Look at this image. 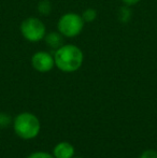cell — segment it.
<instances>
[{
	"mask_svg": "<svg viewBox=\"0 0 157 158\" xmlns=\"http://www.w3.org/2000/svg\"><path fill=\"white\" fill-rule=\"evenodd\" d=\"M31 66L36 71L41 73L50 72L55 66L54 56L48 52L39 51L35 53L31 57Z\"/></svg>",
	"mask_w": 157,
	"mask_h": 158,
	"instance_id": "obj_5",
	"label": "cell"
},
{
	"mask_svg": "<svg viewBox=\"0 0 157 158\" xmlns=\"http://www.w3.org/2000/svg\"><path fill=\"white\" fill-rule=\"evenodd\" d=\"M84 60L82 50L73 44H64L55 51V66L66 73L76 72L81 68Z\"/></svg>",
	"mask_w": 157,
	"mask_h": 158,
	"instance_id": "obj_1",
	"label": "cell"
},
{
	"mask_svg": "<svg viewBox=\"0 0 157 158\" xmlns=\"http://www.w3.org/2000/svg\"><path fill=\"white\" fill-rule=\"evenodd\" d=\"M131 15H132V13H131V11H130V9L128 8V6L119 8L118 17V21L121 22V23L127 24L128 22L131 19Z\"/></svg>",
	"mask_w": 157,
	"mask_h": 158,
	"instance_id": "obj_8",
	"label": "cell"
},
{
	"mask_svg": "<svg viewBox=\"0 0 157 158\" xmlns=\"http://www.w3.org/2000/svg\"><path fill=\"white\" fill-rule=\"evenodd\" d=\"M44 40H45L48 48H53L55 51L64 45V35L59 31L48 32V35H45Z\"/></svg>",
	"mask_w": 157,
	"mask_h": 158,
	"instance_id": "obj_7",
	"label": "cell"
},
{
	"mask_svg": "<svg viewBox=\"0 0 157 158\" xmlns=\"http://www.w3.org/2000/svg\"><path fill=\"white\" fill-rule=\"evenodd\" d=\"M140 158H157V152L155 150H145L140 155Z\"/></svg>",
	"mask_w": 157,
	"mask_h": 158,
	"instance_id": "obj_13",
	"label": "cell"
},
{
	"mask_svg": "<svg viewBox=\"0 0 157 158\" xmlns=\"http://www.w3.org/2000/svg\"><path fill=\"white\" fill-rule=\"evenodd\" d=\"M122 1H123V3L125 4V6H134V4L139 3L140 0H122Z\"/></svg>",
	"mask_w": 157,
	"mask_h": 158,
	"instance_id": "obj_14",
	"label": "cell"
},
{
	"mask_svg": "<svg viewBox=\"0 0 157 158\" xmlns=\"http://www.w3.org/2000/svg\"><path fill=\"white\" fill-rule=\"evenodd\" d=\"M27 158H55V157L53 156V154H50V153L39 151V152L31 153V154H30Z\"/></svg>",
	"mask_w": 157,
	"mask_h": 158,
	"instance_id": "obj_12",
	"label": "cell"
},
{
	"mask_svg": "<svg viewBox=\"0 0 157 158\" xmlns=\"http://www.w3.org/2000/svg\"><path fill=\"white\" fill-rule=\"evenodd\" d=\"M97 17V12L95 9L88 8L82 13V19H83L84 23H93Z\"/></svg>",
	"mask_w": 157,
	"mask_h": 158,
	"instance_id": "obj_10",
	"label": "cell"
},
{
	"mask_svg": "<svg viewBox=\"0 0 157 158\" xmlns=\"http://www.w3.org/2000/svg\"><path fill=\"white\" fill-rule=\"evenodd\" d=\"M84 21L82 15L76 13H66L59 19L57 23L58 31L66 38H74L82 32Z\"/></svg>",
	"mask_w": 157,
	"mask_h": 158,
	"instance_id": "obj_3",
	"label": "cell"
},
{
	"mask_svg": "<svg viewBox=\"0 0 157 158\" xmlns=\"http://www.w3.org/2000/svg\"><path fill=\"white\" fill-rule=\"evenodd\" d=\"M72 158H82V157H74V156H73V157H72Z\"/></svg>",
	"mask_w": 157,
	"mask_h": 158,
	"instance_id": "obj_15",
	"label": "cell"
},
{
	"mask_svg": "<svg viewBox=\"0 0 157 158\" xmlns=\"http://www.w3.org/2000/svg\"><path fill=\"white\" fill-rule=\"evenodd\" d=\"M11 123H12V119H11L10 115L3 112L0 113V128L1 129L8 128Z\"/></svg>",
	"mask_w": 157,
	"mask_h": 158,
	"instance_id": "obj_11",
	"label": "cell"
},
{
	"mask_svg": "<svg viewBox=\"0 0 157 158\" xmlns=\"http://www.w3.org/2000/svg\"><path fill=\"white\" fill-rule=\"evenodd\" d=\"M74 146L67 141L59 142L53 150V156L55 158H72L74 156Z\"/></svg>",
	"mask_w": 157,
	"mask_h": 158,
	"instance_id": "obj_6",
	"label": "cell"
},
{
	"mask_svg": "<svg viewBox=\"0 0 157 158\" xmlns=\"http://www.w3.org/2000/svg\"><path fill=\"white\" fill-rule=\"evenodd\" d=\"M21 32L27 41L39 42L45 37L46 28L41 19L31 16L26 19L21 24Z\"/></svg>",
	"mask_w": 157,
	"mask_h": 158,
	"instance_id": "obj_4",
	"label": "cell"
},
{
	"mask_svg": "<svg viewBox=\"0 0 157 158\" xmlns=\"http://www.w3.org/2000/svg\"><path fill=\"white\" fill-rule=\"evenodd\" d=\"M13 128L17 137L24 140H31L39 135L41 124L35 114L24 112L19 114L13 121Z\"/></svg>",
	"mask_w": 157,
	"mask_h": 158,
	"instance_id": "obj_2",
	"label": "cell"
},
{
	"mask_svg": "<svg viewBox=\"0 0 157 158\" xmlns=\"http://www.w3.org/2000/svg\"><path fill=\"white\" fill-rule=\"evenodd\" d=\"M38 12L42 16H48L52 12V3L50 0H41L38 3Z\"/></svg>",
	"mask_w": 157,
	"mask_h": 158,
	"instance_id": "obj_9",
	"label": "cell"
}]
</instances>
